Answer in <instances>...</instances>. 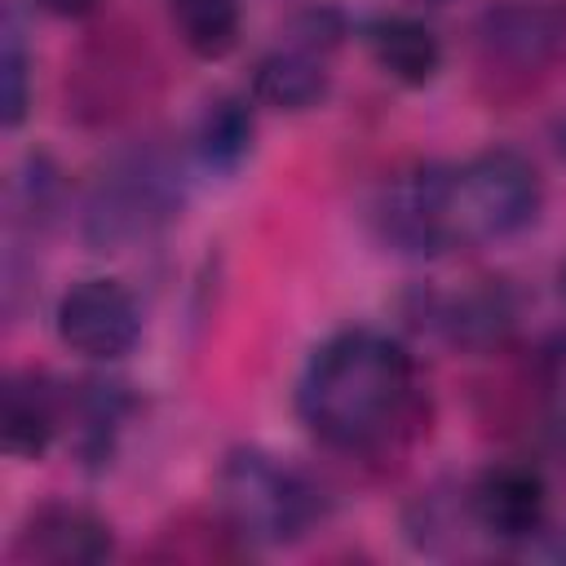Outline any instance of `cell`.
Listing matches in <instances>:
<instances>
[{
  "instance_id": "5bb4252c",
  "label": "cell",
  "mask_w": 566,
  "mask_h": 566,
  "mask_svg": "<svg viewBox=\"0 0 566 566\" xmlns=\"http://www.w3.org/2000/svg\"><path fill=\"white\" fill-rule=\"evenodd\" d=\"M195 159L208 168V172H234L248 164L252 155V142H256V119H252V106L234 93H217L203 102L199 119H195Z\"/></svg>"
},
{
  "instance_id": "ba28073f",
  "label": "cell",
  "mask_w": 566,
  "mask_h": 566,
  "mask_svg": "<svg viewBox=\"0 0 566 566\" xmlns=\"http://www.w3.org/2000/svg\"><path fill=\"white\" fill-rule=\"evenodd\" d=\"M566 40V0H491L478 18V49L491 66L539 71Z\"/></svg>"
},
{
  "instance_id": "44dd1931",
  "label": "cell",
  "mask_w": 566,
  "mask_h": 566,
  "mask_svg": "<svg viewBox=\"0 0 566 566\" xmlns=\"http://www.w3.org/2000/svg\"><path fill=\"white\" fill-rule=\"evenodd\" d=\"M562 287H566V274H562Z\"/></svg>"
},
{
  "instance_id": "d6986e66",
  "label": "cell",
  "mask_w": 566,
  "mask_h": 566,
  "mask_svg": "<svg viewBox=\"0 0 566 566\" xmlns=\"http://www.w3.org/2000/svg\"><path fill=\"white\" fill-rule=\"evenodd\" d=\"M40 13H49V18H88L102 0H31Z\"/></svg>"
},
{
  "instance_id": "e0dca14e",
  "label": "cell",
  "mask_w": 566,
  "mask_h": 566,
  "mask_svg": "<svg viewBox=\"0 0 566 566\" xmlns=\"http://www.w3.org/2000/svg\"><path fill=\"white\" fill-rule=\"evenodd\" d=\"M0 80H4V128H18L31 111V53H27V31L22 13L9 0L0 18Z\"/></svg>"
},
{
  "instance_id": "52a82bcc",
  "label": "cell",
  "mask_w": 566,
  "mask_h": 566,
  "mask_svg": "<svg viewBox=\"0 0 566 566\" xmlns=\"http://www.w3.org/2000/svg\"><path fill=\"white\" fill-rule=\"evenodd\" d=\"M380 234L402 256L451 252L447 234V164H416L380 195Z\"/></svg>"
},
{
  "instance_id": "4fadbf2b",
  "label": "cell",
  "mask_w": 566,
  "mask_h": 566,
  "mask_svg": "<svg viewBox=\"0 0 566 566\" xmlns=\"http://www.w3.org/2000/svg\"><path fill=\"white\" fill-rule=\"evenodd\" d=\"M62 416H66V402L57 398V389L35 376V371H22L4 385V451L13 460H40L57 429H62Z\"/></svg>"
},
{
  "instance_id": "7a4b0ae2",
  "label": "cell",
  "mask_w": 566,
  "mask_h": 566,
  "mask_svg": "<svg viewBox=\"0 0 566 566\" xmlns=\"http://www.w3.org/2000/svg\"><path fill=\"white\" fill-rule=\"evenodd\" d=\"M221 526L261 548L296 544L323 513L318 486L265 447H234L217 469Z\"/></svg>"
},
{
  "instance_id": "3957f363",
  "label": "cell",
  "mask_w": 566,
  "mask_h": 566,
  "mask_svg": "<svg viewBox=\"0 0 566 566\" xmlns=\"http://www.w3.org/2000/svg\"><path fill=\"white\" fill-rule=\"evenodd\" d=\"M539 208H544V181L535 164L513 146H491L464 164H447L451 248L513 239L535 226Z\"/></svg>"
},
{
  "instance_id": "2e32d148",
  "label": "cell",
  "mask_w": 566,
  "mask_h": 566,
  "mask_svg": "<svg viewBox=\"0 0 566 566\" xmlns=\"http://www.w3.org/2000/svg\"><path fill=\"white\" fill-rule=\"evenodd\" d=\"M133 398L124 394V385L111 380H88L75 398H71V416H75V438L84 455H106L124 416H128Z\"/></svg>"
},
{
  "instance_id": "277c9868",
  "label": "cell",
  "mask_w": 566,
  "mask_h": 566,
  "mask_svg": "<svg viewBox=\"0 0 566 566\" xmlns=\"http://www.w3.org/2000/svg\"><path fill=\"white\" fill-rule=\"evenodd\" d=\"M177 208L181 190L168 155L128 150L97 177L84 203V239L97 252H124L137 239H150Z\"/></svg>"
},
{
  "instance_id": "6da1fadb",
  "label": "cell",
  "mask_w": 566,
  "mask_h": 566,
  "mask_svg": "<svg viewBox=\"0 0 566 566\" xmlns=\"http://www.w3.org/2000/svg\"><path fill=\"white\" fill-rule=\"evenodd\" d=\"M416 411V358L380 327L332 332L296 376V416L332 451H376Z\"/></svg>"
},
{
  "instance_id": "7c38bea8",
  "label": "cell",
  "mask_w": 566,
  "mask_h": 566,
  "mask_svg": "<svg viewBox=\"0 0 566 566\" xmlns=\"http://www.w3.org/2000/svg\"><path fill=\"white\" fill-rule=\"evenodd\" d=\"M513 323H517V301L495 279L473 283L433 305V327L460 349H491L513 332Z\"/></svg>"
},
{
  "instance_id": "5b68a950",
  "label": "cell",
  "mask_w": 566,
  "mask_h": 566,
  "mask_svg": "<svg viewBox=\"0 0 566 566\" xmlns=\"http://www.w3.org/2000/svg\"><path fill=\"white\" fill-rule=\"evenodd\" d=\"M53 327L71 354L115 363L142 340V305L119 279H80L57 296Z\"/></svg>"
},
{
  "instance_id": "ffe728a7",
  "label": "cell",
  "mask_w": 566,
  "mask_h": 566,
  "mask_svg": "<svg viewBox=\"0 0 566 566\" xmlns=\"http://www.w3.org/2000/svg\"><path fill=\"white\" fill-rule=\"evenodd\" d=\"M424 4H442V0H424Z\"/></svg>"
},
{
  "instance_id": "9c48e42d",
  "label": "cell",
  "mask_w": 566,
  "mask_h": 566,
  "mask_svg": "<svg viewBox=\"0 0 566 566\" xmlns=\"http://www.w3.org/2000/svg\"><path fill=\"white\" fill-rule=\"evenodd\" d=\"M115 553V535L111 522L97 517L84 504H40L18 539H13V557L22 562H53V566H80V562H102Z\"/></svg>"
},
{
  "instance_id": "8992f818",
  "label": "cell",
  "mask_w": 566,
  "mask_h": 566,
  "mask_svg": "<svg viewBox=\"0 0 566 566\" xmlns=\"http://www.w3.org/2000/svg\"><path fill=\"white\" fill-rule=\"evenodd\" d=\"M469 522L495 544H526L548 522V482L535 464L495 460L464 491Z\"/></svg>"
},
{
  "instance_id": "30bf717a",
  "label": "cell",
  "mask_w": 566,
  "mask_h": 566,
  "mask_svg": "<svg viewBox=\"0 0 566 566\" xmlns=\"http://www.w3.org/2000/svg\"><path fill=\"white\" fill-rule=\"evenodd\" d=\"M371 62L402 88H424L442 71V40L429 22L411 13H380L363 27Z\"/></svg>"
},
{
  "instance_id": "9a60e30c",
  "label": "cell",
  "mask_w": 566,
  "mask_h": 566,
  "mask_svg": "<svg viewBox=\"0 0 566 566\" xmlns=\"http://www.w3.org/2000/svg\"><path fill=\"white\" fill-rule=\"evenodd\" d=\"M168 18L177 40L203 62H221L243 35L239 0H168Z\"/></svg>"
},
{
  "instance_id": "ac0fdd59",
  "label": "cell",
  "mask_w": 566,
  "mask_h": 566,
  "mask_svg": "<svg viewBox=\"0 0 566 566\" xmlns=\"http://www.w3.org/2000/svg\"><path fill=\"white\" fill-rule=\"evenodd\" d=\"M535 385H539V420L548 438L566 447V332H553L544 340Z\"/></svg>"
},
{
  "instance_id": "8fae6325",
  "label": "cell",
  "mask_w": 566,
  "mask_h": 566,
  "mask_svg": "<svg viewBox=\"0 0 566 566\" xmlns=\"http://www.w3.org/2000/svg\"><path fill=\"white\" fill-rule=\"evenodd\" d=\"M332 88V75H327V62L318 49H305L296 40L270 49L256 57L252 66V97L261 106H274V111H287V115H301V111H314Z\"/></svg>"
}]
</instances>
